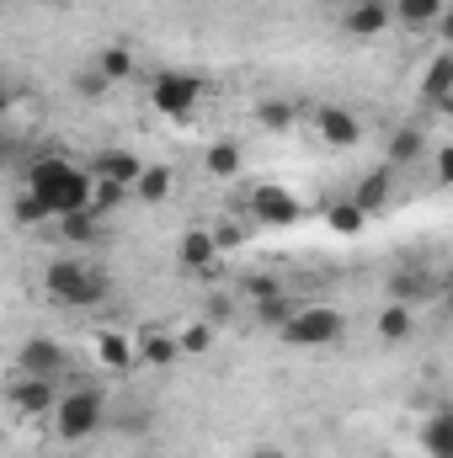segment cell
<instances>
[{"label":"cell","instance_id":"obj_1","mask_svg":"<svg viewBox=\"0 0 453 458\" xmlns=\"http://www.w3.org/2000/svg\"><path fill=\"white\" fill-rule=\"evenodd\" d=\"M27 192L43 203L48 219H64V214H81V208H97V176L64 155H43L32 160L27 171Z\"/></svg>","mask_w":453,"mask_h":458},{"label":"cell","instance_id":"obj_2","mask_svg":"<svg viewBox=\"0 0 453 458\" xmlns=\"http://www.w3.org/2000/svg\"><path fill=\"white\" fill-rule=\"evenodd\" d=\"M43 293L64 310H97V304H107L113 277L86 256H59V261L43 267Z\"/></svg>","mask_w":453,"mask_h":458},{"label":"cell","instance_id":"obj_3","mask_svg":"<svg viewBox=\"0 0 453 458\" xmlns=\"http://www.w3.org/2000/svg\"><path fill=\"white\" fill-rule=\"evenodd\" d=\"M102 421H107V394H102L97 384L70 389V394L59 400V411H54V432H59L64 443H91V437L102 432Z\"/></svg>","mask_w":453,"mask_h":458},{"label":"cell","instance_id":"obj_4","mask_svg":"<svg viewBox=\"0 0 453 458\" xmlns=\"http://www.w3.org/2000/svg\"><path fill=\"white\" fill-rule=\"evenodd\" d=\"M341 331H346V315H341L337 304H304V310H294V320L283 326V342L315 352V346L341 342Z\"/></svg>","mask_w":453,"mask_h":458},{"label":"cell","instance_id":"obj_5","mask_svg":"<svg viewBox=\"0 0 453 458\" xmlns=\"http://www.w3.org/2000/svg\"><path fill=\"white\" fill-rule=\"evenodd\" d=\"M203 97H209V86L198 75H187V70H160L155 86H150V102H155L160 117H192Z\"/></svg>","mask_w":453,"mask_h":458},{"label":"cell","instance_id":"obj_6","mask_svg":"<svg viewBox=\"0 0 453 458\" xmlns=\"http://www.w3.org/2000/svg\"><path fill=\"white\" fill-rule=\"evenodd\" d=\"M251 219H256V229H288V225L304 219V208H299V198H294L288 187L256 182V187H251Z\"/></svg>","mask_w":453,"mask_h":458},{"label":"cell","instance_id":"obj_7","mask_svg":"<svg viewBox=\"0 0 453 458\" xmlns=\"http://www.w3.org/2000/svg\"><path fill=\"white\" fill-rule=\"evenodd\" d=\"M341 27L352 38H384L395 27V0H352L341 11Z\"/></svg>","mask_w":453,"mask_h":458},{"label":"cell","instance_id":"obj_8","mask_svg":"<svg viewBox=\"0 0 453 458\" xmlns=\"http://www.w3.org/2000/svg\"><path fill=\"white\" fill-rule=\"evenodd\" d=\"M59 384L54 378H32V373H21L16 384H11V405L21 411V416H48V411H59Z\"/></svg>","mask_w":453,"mask_h":458},{"label":"cell","instance_id":"obj_9","mask_svg":"<svg viewBox=\"0 0 453 458\" xmlns=\"http://www.w3.org/2000/svg\"><path fill=\"white\" fill-rule=\"evenodd\" d=\"M315 128H321V139H326L331 149H352V144H363V123H357V113H346V107H337V102L315 107Z\"/></svg>","mask_w":453,"mask_h":458},{"label":"cell","instance_id":"obj_10","mask_svg":"<svg viewBox=\"0 0 453 458\" xmlns=\"http://www.w3.org/2000/svg\"><path fill=\"white\" fill-rule=\"evenodd\" d=\"M219 234L214 229H187L182 234V245H176V261H182V272H214L219 267Z\"/></svg>","mask_w":453,"mask_h":458},{"label":"cell","instance_id":"obj_11","mask_svg":"<svg viewBox=\"0 0 453 458\" xmlns=\"http://www.w3.org/2000/svg\"><path fill=\"white\" fill-rule=\"evenodd\" d=\"M144 171H150V165H144L133 149H102V155L91 160V176H97V182H117V187H128V192L139 187Z\"/></svg>","mask_w":453,"mask_h":458},{"label":"cell","instance_id":"obj_12","mask_svg":"<svg viewBox=\"0 0 453 458\" xmlns=\"http://www.w3.org/2000/svg\"><path fill=\"white\" fill-rule=\"evenodd\" d=\"M16 368H21V373H32V378H54V373L64 368V346L48 342V336H32V342H21Z\"/></svg>","mask_w":453,"mask_h":458},{"label":"cell","instance_id":"obj_13","mask_svg":"<svg viewBox=\"0 0 453 458\" xmlns=\"http://www.w3.org/2000/svg\"><path fill=\"white\" fill-rule=\"evenodd\" d=\"M422 454L453 458V405H438V411L422 421Z\"/></svg>","mask_w":453,"mask_h":458},{"label":"cell","instance_id":"obj_14","mask_svg":"<svg viewBox=\"0 0 453 458\" xmlns=\"http://www.w3.org/2000/svg\"><path fill=\"white\" fill-rule=\"evenodd\" d=\"M422 102H438V107L453 102V48H443V54L422 70Z\"/></svg>","mask_w":453,"mask_h":458},{"label":"cell","instance_id":"obj_15","mask_svg":"<svg viewBox=\"0 0 453 458\" xmlns=\"http://www.w3.org/2000/svg\"><path fill=\"white\" fill-rule=\"evenodd\" d=\"M368 214H379V208H389V198H395V165H379V171H368L363 182H357V192H352Z\"/></svg>","mask_w":453,"mask_h":458},{"label":"cell","instance_id":"obj_16","mask_svg":"<svg viewBox=\"0 0 453 458\" xmlns=\"http://www.w3.org/2000/svg\"><path fill=\"white\" fill-rule=\"evenodd\" d=\"M443 11H449V0H395V21H400L406 32H427V27H438Z\"/></svg>","mask_w":453,"mask_h":458},{"label":"cell","instance_id":"obj_17","mask_svg":"<svg viewBox=\"0 0 453 458\" xmlns=\"http://www.w3.org/2000/svg\"><path fill=\"white\" fill-rule=\"evenodd\" d=\"M97 357H102V368H117V373H123V368L139 362V346L128 342V336H117V331H102V336H97Z\"/></svg>","mask_w":453,"mask_h":458},{"label":"cell","instance_id":"obj_18","mask_svg":"<svg viewBox=\"0 0 453 458\" xmlns=\"http://www.w3.org/2000/svg\"><path fill=\"white\" fill-rule=\"evenodd\" d=\"M182 357V336H166V331H150L144 342H139V362H150V368H171Z\"/></svg>","mask_w":453,"mask_h":458},{"label":"cell","instance_id":"obj_19","mask_svg":"<svg viewBox=\"0 0 453 458\" xmlns=\"http://www.w3.org/2000/svg\"><path fill=\"white\" fill-rule=\"evenodd\" d=\"M326 225L352 240V234H363V225H368V208H363L357 198H341V203H331V208H326Z\"/></svg>","mask_w":453,"mask_h":458},{"label":"cell","instance_id":"obj_20","mask_svg":"<svg viewBox=\"0 0 453 458\" xmlns=\"http://www.w3.org/2000/svg\"><path fill=\"white\" fill-rule=\"evenodd\" d=\"M411 331H416L411 304H384V310H379V336H384V342H406Z\"/></svg>","mask_w":453,"mask_h":458},{"label":"cell","instance_id":"obj_21","mask_svg":"<svg viewBox=\"0 0 453 458\" xmlns=\"http://www.w3.org/2000/svg\"><path fill=\"white\" fill-rule=\"evenodd\" d=\"M203 165H209V176H219V182L240 176V144H235V139H219V144H209Z\"/></svg>","mask_w":453,"mask_h":458},{"label":"cell","instance_id":"obj_22","mask_svg":"<svg viewBox=\"0 0 453 458\" xmlns=\"http://www.w3.org/2000/svg\"><path fill=\"white\" fill-rule=\"evenodd\" d=\"M422 149H427V133H422V128H395V139H389V165H411V160H422Z\"/></svg>","mask_w":453,"mask_h":458},{"label":"cell","instance_id":"obj_23","mask_svg":"<svg viewBox=\"0 0 453 458\" xmlns=\"http://www.w3.org/2000/svg\"><path fill=\"white\" fill-rule=\"evenodd\" d=\"M171 187H176V176H171L166 165H150V171L139 176L133 198H144V203H166V198H171Z\"/></svg>","mask_w":453,"mask_h":458},{"label":"cell","instance_id":"obj_24","mask_svg":"<svg viewBox=\"0 0 453 458\" xmlns=\"http://www.w3.org/2000/svg\"><path fill=\"white\" fill-rule=\"evenodd\" d=\"M59 234H64L70 245H91V240H97V208H81V214H64V219H59Z\"/></svg>","mask_w":453,"mask_h":458},{"label":"cell","instance_id":"obj_25","mask_svg":"<svg viewBox=\"0 0 453 458\" xmlns=\"http://www.w3.org/2000/svg\"><path fill=\"white\" fill-rule=\"evenodd\" d=\"M256 123L272 128V133H283V128L299 123V102H283V97H278V102H261V107H256Z\"/></svg>","mask_w":453,"mask_h":458},{"label":"cell","instance_id":"obj_26","mask_svg":"<svg viewBox=\"0 0 453 458\" xmlns=\"http://www.w3.org/2000/svg\"><path fill=\"white\" fill-rule=\"evenodd\" d=\"M97 70H102V75H107V81H128V75H133V54H128V48H102V54H97Z\"/></svg>","mask_w":453,"mask_h":458},{"label":"cell","instance_id":"obj_27","mask_svg":"<svg viewBox=\"0 0 453 458\" xmlns=\"http://www.w3.org/2000/svg\"><path fill=\"white\" fill-rule=\"evenodd\" d=\"M256 320H261V326H272V331H283V326L294 320V310H288V299H283V293H272V299H261V304H256Z\"/></svg>","mask_w":453,"mask_h":458},{"label":"cell","instance_id":"obj_28","mask_svg":"<svg viewBox=\"0 0 453 458\" xmlns=\"http://www.w3.org/2000/svg\"><path fill=\"white\" fill-rule=\"evenodd\" d=\"M107 86H113V81H107V75H102V70H97V64H91V70H81V75H75V91H81V97H102V91H107Z\"/></svg>","mask_w":453,"mask_h":458},{"label":"cell","instance_id":"obj_29","mask_svg":"<svg viewBox=\"0 0 453 458\" xmlns=\"http://www.w3.org/2000/svg\"><path fill=\"white\" fill-rule=\"evenodd\" d=\"M209 342H214V326H209V320H203V326H192V331H182V352H192V357H198V352H209Z\"/></svg>","mask_w":453,"mask_h":458},{"label":"cell","instance_id":"obj_30","mask_svg":"<svg viewBox=\"0 0 453 458\" xmlns=\"http://www.w3.org/2000/svg\"><path fill=\"white\" fill-rule=\"evenodd\" d=\"M432 171H438V182H443V187H453V144H443V149H438Z\"/></svg>","mask_w":453,"mask_h":458},{"label":"cell","instance_id":"obj_31","mask_svg":"<svg viewBox=\"0 0 453 458\" xmlns=\"http://www.w3.org/2000/svg\"><path fill=\"white\" fill-rule=\"evenodd\" d=\"M245 293L261 304V299H272V293H278V283H272V277H245Z\"/></svg>","mask_w":453,"mask_h":458},{"label":"cell","instance_id":"obj_32","mask_svg":"<svg viewBox=\"0 0 453 458\" xmlns=\"http://www.w3.org/2000/svg\"><path fill=\"white\" fill-rule=\"evenodd\" d=\"M209 326H219V320H229V299H209V315H203Z\"/></svg>","mask_w":453,"mask_h":458},{"label":"cell","instance_id":"obj_33","mask_svg":"<svg viewBox=\"0 0 453 458\" xmlns=\"http://www.w3.org/2000/svg\"><path fill=\"white\" fill-rule=\"evenodd\" d=\"M438 32H443V38L453 43V11H443V21H438Z\"/></svg>","mask_w":453,"mask_h":458},{"label":"cell","instance_id":"obj_34","mask_svg":"<svg viewBox=\"0 0 453 458\" xmlns=\"http://www.w3.org/2000/svg\"><path fill=\"white\" fill-rule=\"evenodd\" d=\"M251 458H288V454H272V448H261V454H251Z\"/></svg>","mask_w":453,"mask_h":458},{"label":"cell","instance_id":"obj_35","mask_svg":"<svg viewBox=\"0 0 453 458\" xmlns=\"http://www.w3.org/2000/svg\"><path fill=\"white\" fill-rule=\"evenodd\" d=\"M443 113H449V117H453V102H449V107H443Z\"/></svg>","mask_w":453,"mask_h":458}]
</instances>
